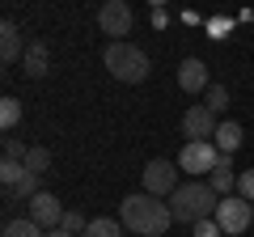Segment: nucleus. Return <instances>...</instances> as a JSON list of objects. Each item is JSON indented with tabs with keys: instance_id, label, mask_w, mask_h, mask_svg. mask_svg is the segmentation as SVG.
Instances as JSON below:
<instances>
[{
	"instance_id": "f257e3e1",
	"label": "nucleus",
	"mask_w": 254,
	"mask_h": 237,
	"mask_svg": "<svg viewBox=\"0 0 254 237\" xmlns=\"http://www.w3.org/2000/svg\"><path fill=\"white\" fill-rule=\"evenodd\" d=\"M119 220H123L136 237H161L165 229L174 225V212H170V203H161V195L140 191V195H127V199L119 203Z\"/></svg>"
},
{
	"instance_id": "f03ea898",
	"label": "nucleus",
	"mask_w": 254,
	"mask_h": 237,
	"mask_svg": "<svg viewBox=\"0 0 254 237\" xmlns=\"http://www.w3.org/2000/svg\"><path fill=\"white\" fill-rule=\"evenodd\" d=\"M216 208H220V195L212 191V182H182L170 195V212L182 225H199V220L216 216Z\"/></svg>"
},
{
	"instance_id": "7ed1b4c3",
	"label": "nucleus",
	"mask_w": 254,
	"mask_h": 237,
	"mask_svg": "<svg viewBox=\"0 0 254 237\" xmlns=\"http://www.w3.org/2000/svg\"><path fill=\"white\" fill-rule=\"evenodd\" d=\"M102 64L110 68V76L115 81H123V85H140L148 76V55L140 51L136 43H110L106 51H102Z\"/></svg>"
},
{
	"instance_id": "20e7f679",
	"label": "nucleus",
	"mask_w": 254,
	"mask_h": 237,
	"mask_svg": "<svg viewBox=\"0 0 254 237\" xmlns=\"http://www.w3.org/2000/svg\"><path fill=\"white\" fill-rule=\"evenodd\" d=\"M216 225L225 229V237L246 233V229L254 225V203L242 199V195H225V199H220V208H216Z\"/></svg>"
},
{
	"instance_id": "39448f33",
	"label": "nucleus",
	"mask_w": 254,
	"mask_h": 237,
	"mask_svg": "<svg viewBox=\"0 0 254 237\" xmlns=\"http://www.w3.org/2000/svg\"><path fill=\"white\" fill-rule=\"evenodd\" d=\"M144 191L170 199V195L178 191V161H165V157L148 161V165H144Z\"/></svg>"
},
{
	"instance_id": "423d86ee",
	"label": "nucleus",
	"mask_w": 254,
	"mask_h": 237,
	"mask_svg": "<svg viewBox=\"0 0 254 237\" xmlns=\"http://www.w3.org/2000/svg\"><path fill=\"white\" fill-rule=\"evenodd\" d=\"M216 157H220V148L212 144V140H187L182 153H178V170H187V174H212Z\"/></svg>"
},
{
	"instance_id": "0eeeda50",
	"label": "nucleus",
	"mask_w": 254,
	"mask_h": 237,
	"mask_svg": "<svg viewBox=\"0 0 254 237\" xmlns=\"http://www.w3.org/2000/svg\"><path fill=\"white\" fill-rule=\"evenodd\" d=\"M131 9H127V0H106L98 9V30L102 34H110L115 43H123V34H131Z\"/></svg>"
},
{
	"instance_id": "6e6552de",
	"label": "nucleus",
	"mask_w": 254,
	"mask_h": 237,
	"mask_svg": "<svg viewBox=\"0 0 254 237\" xmlns=\"http://www.w3.org/2000/svg\"><path fill=\"white\" fill-rule=\"evenodd\" d=\"M34 225H43V229H60L64 225V203L55 199L51 191H38L34 199H30V212H26Z\"/></svg>"
},
{
	"instance_id": "1a4fd4ad",
	"label": "nucleus",
	"mask_w": 254,
	"mask_h": 237,
	"mask_svg": "<svg viewBox=\"0 0 254 237\" xmlns=\"http://www.w3.org/2000/svg\"><path fill=\"white\" fill-rule=\"evenodd\" d=\"M216 115H212L208 106H190L187 115H182V136H190V140H212L216 136Z\"/></svg>"
},
{
	"instance_id": "9d476101",
	"label": "nucleus",
	"mask_w": 254,
	"mask_h": 237,
	"mask_svg": "<svg viewBox=\"0 0 254 237\" xmlns=\"http://www.w3.org/2000/svg\"><path fill=\"white\" fill-rule=\"evenodd\" d=\"M178 85H182L187 93H208V89H212L208 64H203V59H195V55H190V59H182V64H178Z\"/></svg>"
},
{
	"instance_id": "9b49d317",
	"label": "nucleus",
	"mask_w": 254,
	"mask_h": 237,
	"mask_svg": "<svg viewBox=\"0 0 254 237\" xmlns=\"http://www.w3.org/2000/svg\"><path fill=\"white\" fill-rule=\"evenodd\" d=\"M208 182H212V191H216L220 199L237 191V174H233V157H229V153L216 157V165H212V174H208Z\"/></svg>"
},
{
	"instance_id": "f8f14e48",
	"label": "nucleus",
	"mask_w": 254,
	"mask_h": 237,
	"mask_svg": "<svg viewBox=\"0 0 254 237\" xmlns=\"http://www.w3.org/2000/svg\"><path fill=\"white\" fill-rule=\"evenodd\" d=\"M21 55H26V43H21L17 21H4V26H0V59H4V64H17Z\"/></svg>"
},
{
	"instance_id": "ddd939ff",
	"label": "nucleus",
	"mask_w": 254,
	"mask_h": 237,
	"mask_svg": "<svg viewBox=\"0 0 254 237\" xmlns=\"http://www.w3.org/2000/svg\"><path fill=\"white\" fill-rule=\"evenodd\" d=\"M21 64H26L30 81H43V76H47V43H30L26 55H21Z\"/></svg>"
},
{
	"instance_id": "4468645a",
	"label": "nucleus",
	"mask_w": 254,
	"mask_h": 237,
	"mask_svg": "<svg viewBox=\"0 0 254 237\" xmlns=\"http://www.w3.org/2000/svg\"><path fill=\"white\" fill-rule=\"evenodd\" d=\"M212 144H216L220 153H229V157H233L237 148H242V127H237L233 118H229V123H220V127H216V136H212Z\"/></svg>"
},
{
	"instance_id": "2eb2a0df",
	"label": "nucleus",
	"mask_w": 254,
	"mask_h": 237,
	"mask_svg": "<svg viewBox=\"0 0 254 237\" xmlns=\"http://www.w3.org/2000/svg\"><path fill=\"white\" fill-rule=\"evenodd\" d=\"M38 178H43V174H30V170H26V178H21L13 191H4V199H9V203H13V199H26V203H30L38 191H43V182H38Z\"/></svg>"
},
{
	"instance_id": "dca6fc26",
	"label": "nucleus",
	"mask_w": 254,
	"mask_h": 237,
	"mask_svg": "<svg viewBox=\"0 0 254 237\" xmlns=\"http://www.w3.org/2000/svg\"><path fill=\"white\" fill-rule=\"evenodd\" d=\"M81 237H123V220L98 216V220H89V229H85Z\"/></svg>"
},
{
	"instance_id": "f3484780",
	"label": "nucleus",
	"mask_w": 254,
	"mask_h": 237,
	"mask_svg": "<svg viewBox=\"0 0 254 237\" xmlns=\"http://www.w3.org/2000/svg\"><path fill=\"white\" fill-rule=\"evenodd\" d=\"M0 237H47V229H43V225H34L30 216H21V220H9Z\"/></svg>"
},
{
	"instance_id": "a211bd4d",
	"label": "nucleus",
	"mask_w": 254,
	"mask_h": 237,
	"mask_svg": "<svg viewBox=\"0 0 254 237\" xmlns=\"http://www.w3.org/2000/svg\"><path fill=\"white\" fill-rule=\"evenodd\" d=\"M21 178H26V161H0V182H4V191H13Z\"/></svg>"
},
{
	"instance_id": "6ab92c4d",
	"label": "nucleus",
	"mask_w": 254,
	"mask_h": 237,
	"mask_svg": "<svg viewBox=\"0 0 254 237\" xmlns=\"http://www.w3.org/2000/svg\"><path fill=\"white\" fill-rule=\"evenodd\" d=\"M17 123H21V102L17 98H4V102H0V127L13 131Z\"/></svg>"
},
{
	"instance_id": "aec40b11",
	"label": "nucleus",
	"mask_w": 254,
	"mask_h": 237,
	"mask_svg": "<svg viewBox=\"0 0 254 237\" xmlns=\"http://www.w3.org/2000/svg\"><path fill=\"white\" fill-rule=\"evenodd\" d=\"M26 170L30 174H47L51 170V148H30L26 153Z\"/></svg>"
},
{
	"instance_id": "412c9836",
	"label": "nucleus",
	"mask_w": 254,
	"mask_h": 237,
	"mask_svg": "<svg viewBox=\"0 0 254 237\" xmlns=\"http://www.w3.org/2000/svg\"><path fill=\"white\" fill-rule=\"evenodd\" d=\"M203 106H208L212 115L229 110V89H225V85H212V89H208V102H203Z\"/></svg>"
},
{
	"instance_id": "4be33fe9",
	"label": "nucleus",
	"mask_w": 254,
	"mask_h": 237,
	"mask_svg": "<svg viewBox=\"0 0 254 237\" xmlns=\"http://www.w3.org/2000/svg\"><path fill=\"white\" fill-rule=\"evenodd\" d=\"M26 153H30V148L21 144L17 136H4V161H26Z\"/></svg>"
},
{
	"instance_id": "5701e85b",
	"label": "nucleus",
	"mask_w": 254,
	"mask_h": 237,
	"mask_svg": "<svg viewBox=\"0 0 254 237\" xmlns=\"http://www.w3.org/2000/svg\"><path fill=\"white\" fill-rule=\"evenodd\" d=\"M60 229H68V233H76V237H81L85 229H89V220H85L81 212H64V225H60Z\"/></svg>"
},
{
	"instance_id": "b1692460",
	"label": "nucleus",
	"mask_w": 254,
	"mask_h": 237,
	"mask_svg": "<svg viewBox=\"0 0 254 237\" xmlns=\"http://www.w3.org/2000/svg\"><path fill=\"white\" fill-rule=\"evenodd\" d=\"M237 195L254 203V170H242V174H237Z\"/></svg>"
},
{
	"instance_id": "393cba45",
	"label": "nucleus",
	"mask_w": 254,
	"mask_h": 237,
	"mask_svg": "<svg viewBox=\"0 0 254 237\" xmlns=\"http://www.w3.org/2000/svg\"><path fill=\"white\" fill-rule=\"evenodd\" d=\"M195 237H225V229L216 225V216H208V220H199V225H195Z\"/></svg>"
},
{
	"instance_id": "a878e982",
	"label": "nucleus",
	"mask_w": 254,
	"mask_h": 237,
	"mask_svg": "<svg viewBox=\"0 0 254 237\" xmlns=\"http://www.w3.org/2000/svg\"><path fill=\"white\" fill-rule=\"evenodd\" d=\"M47 237H76V233H68V229H47Z\"/></svg>"
},
{
	"instance_id": "bb28decb",
	"label": "nucleus",
	"mask_w": 254,
	"mask_h": 237,
	"mask_svg": "<svg viewBox=\"0 0 254 237\" xmlns=\"http://www.w3.org/2000/svg\"><path fill=\"white\" fill-rule=\"evenodd\" d=\"M148 4H153V9H165V0H148Z\"/></svg>"
}]
</instances>
